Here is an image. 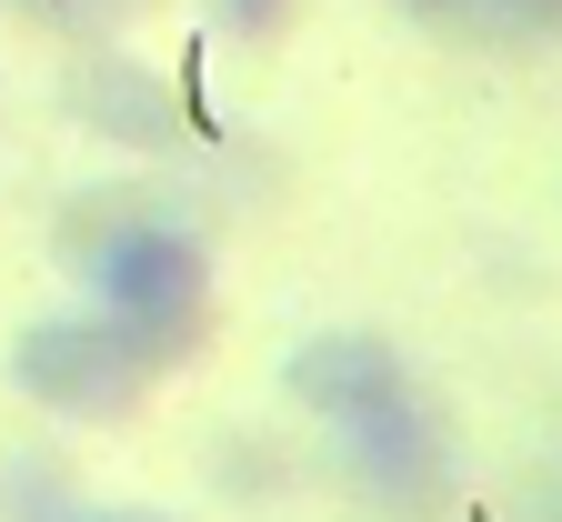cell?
<instances>
[{
    "mask_svg": "<svg viewBox=\"0 0 562 522\" xmlns=\"http://www.w3.org/2000/svg\"><path fill=\"white\" fill-rule=\"evenodd\" d=\"M292 402L322 412V432L341 442L351 482L392 512H432L452 492V432L432 412V392L412 382V362L372 332H312L292 352Z\"/></svg>",
    "mask_w": 562,
    "mask_h": 522,
    "instance_id": "1",
    "label": "cell"
},
{
    "mask_svg": "<svg viewBox=\"0 0 562 522\" xmlns=\"http://www.w3.org/2000/svg\"><path fill=\"white\" fill-rule=\"evenodd\" d=\"M60 262L81 271L91 312H101L140 362H151V371L211 352V262H201L191 232H171L161 211L111 201V191L70 201V221H60Z\"/></svg>",
    "mask_w": 562,
    "mask_h": 522,
    "instance_id": "2",
    "label": "cell"
},
{
    "mask_svg": "<svg viewBox=\"0 0 562 522\" xmlns=\"http://www.w3.org/2000/svg\"><path fill=\"white\" fill-rule=\"evenodd\" d=\"M0 371H11L21 402H41V412H60V422H121V412H140V392L161 382V371L140 362L91 302L11 332V362H0Z\"/></svg>",
    "mask_w": 562,
    "mask_h": 522,
    "instance_id": "3",
    "label": "cell"
},
{
    "mask_svg": "<svg viewBox=\"0 0 562 522\" xmlns=\"http://www.w3.org/2000/svg\"><path fill=\"white\" fill-rule=\"evenodd\" d=\"M70 121L81 131H101V141H121V152H181V91L161 81L151 60H131V51H81L70 60Z\"/></svg>",
    "mask_w": 562,
    "mask_h": 522,
    "instance_id": "4",
    "label": "cell"
},
{
    "mask_svg": "<svg viewBox=\"0 0 562 522\" xmlns=\"http://www.w3.org/2000/svg\"><path fill=\"white\" fill-rule=\"evenodd\" d=\"M11 11H31V21H50V31H81V41H101V31L140 21L151 0H11Z\"/></svg>",
    "mask_w": 562,
    "mask_h": 522,
    "instance_id": "5",
    "label": "cell"
},
{
    "mask_svg": "<svg viewBox=\"0 0 562 522\" xmlns=\"http://www.w3.org/2000/svg\"><path fill=\"white\" fill-rule=\"evenodd\" d=\"M281 21H292V0H222L232 41H281Z\"/></svg>",
    "mask_w": 562,
    "mask_h": 522,
    "instance_id": "6",
    "label": "cell"
},
{
    "mask_svg": "<svg viewBox=\"0 0 562 522\" xmlns=\"http://www.w3.org/2000/svg\"><path fill=\"white\" fill-rule=\"evenodd\" d=\"M60 522H171V512H140V502H70Z\"/></svg>",
    "mask_w": 562,
    "mask_h": 522,
    "instance_id": "7",
    "label": "cell"
},
{
    "mask_svg": "<svg viewBox=\"0 0 562 522\" xmlns=\"http://www.w3.org/2000/svg\"><path fill=\"white\" fill-rule=\"evenodd\" d=\"M503 21H522V31H562V0H503Z\"/></svg>",
    "mask_w": 562,
    "mask_h": 522,
    "instance_id": "8",
    "label": "cell"
},
{
    "mask_svg": "<svg viewBox=\"0 0 562 522\" xmlns=\"http://www.w3.org/2000/svg\"><path fill=\"white\" fill-rule=\"evenodd\" d=\"M402 11H452V0H402Z\"/></svg>",
    "mask_w": 562,
    "mask_h": 522,
    "instance_id": "9",
    "label": "cell"
}]
</instances>
